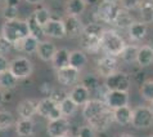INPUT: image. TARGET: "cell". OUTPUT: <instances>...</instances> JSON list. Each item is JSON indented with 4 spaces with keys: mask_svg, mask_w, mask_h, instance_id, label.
Masks as SVG:
<instances>
[{
    "mask_svg": "<svg viewBox=\"0 0 153 137\" xmlns=\"http://www.w3.org/2000/svg\"><path fill=\"white\" fill-rule=\"evenodd\" d=\"M28 34V27L25 20H12V21H5L1 27V36L12 43V45L17 41L23 40L27 38Z\"/></svg>",
    "mask_w": 153,
    "mask_h": 137,
    "instance_id": "1",
    "label": "cell"
},
{
    "mask_svg": "<svg viewBox=\"0 0 153 137\" xmlns=\"http://www.w3.org/2000/svg\"><path fill=\"white\" fill-rule=\"evenodd\" d=\"M124 39L114 30H104L100 38V47L109 56H120L125 48Z\"/></svg>",
    "mask_w": 153,
    "mask_h": 137,
    "instance_id": "2",
    "label": "cell"
},
{
    "mask_svg": "<svg viewBox=\"0 0 153 137\" xmlns=\"http://www.w3.org/2000/svg\"><path fill=\"white\" fill-rule=\"evenodd\" d=\"M131 124H133L135 128H138V129L149 128L153 124V111L151 110V108L138 106L137 109H134Z\"/></svg>",
    "mask_w": 153,
    "mask_h": 137,
    "instance_id": "3",
    "label": "cell"
},
{
    "mask_svg": "<svg viewBox=\"0 0 153 137\" xmlns=\"http://www.w3.org/2000/svg\"><path fill=\"white\" fill-rule=\"evenodd\" d=\"M120 12V8L116 3H109V2H102L98 4V8L95 11V18L97 20H100L103 22H107V23H113L116 17Z\"/></svg>",
    "mask_w": 153,
    "mask_h": 137,
    "instance_id": "4",
    "label": "cell"
},
{
    "mask_svg": "<svg viewBox=\"0 0 153 137\" xmlns=\"http://www.w3.org/2000/svg\"><path fill=\"white\" fill-rule=\"evenodd\" d=\"M104 85L107 88V91H121V92H127L130 89V78L125 72L116 71L114 74L109 75L108 78H105Z\"/></svg>",
    "mask_w": 153,
    "mask_h": 137,
    "instance_id": "5",
    "label": "cell"
},
{
    "mask_svg": "<svg viewBox=\"0 0 153 137\" xmlns=\"http://www.w3.org/2000/svg\"><path fill=\"white\" fill-rule=\"evenodd\" d=\"M9 71L13 74L17 79H25L30 76L33 71V66L31 61L26 57H16L10 62Z\"/></svg>",
    "mask_w": 153,
    "mask_h": 137,
    "instance_id": "6",
    "label": "cell"
},
{
    "mask_svg": "<svg viewBox=\"0 0 153 137\" xmlns=\"http://www.w3.org/2000/svg\"><path fill=\"white\" fill-rule=\"evenodd\" d=\"M37 114L46 118V119H49V120H54V119L62 118V113H61V109H59V105L49 97L42 98V100L39 101V105H37Z\"/></svg>",
    "mask_w": 153,
    "mask_h": 137,
    "instance_id": "7",
    "label": "cell"
},
{
    "mask_svg": "<svg viewBox=\"0 0 153 137\" xmlns=\"http://www.w3.org/2000/svg\"><path fill=\"white\" fill-rule=\"evenodd\" d=\"M108 109L109 108L104 104L103 100H89L82 108V115L88 122H90Z\"/></svg>",
    "mask_w": 153,
    "mask_h": 137,
    "instance_id": "8",
    "label": "cell"
},
{
    "mask_svg": "<svg viewBox=\"0 0 153 137\" xmlns=\"http://www.w3.org/2000/svg\"><path fill=\"white\" fill-rule=\"evenodd\" d=\"M103 101L111 110H116L118 108H122V106H127L129 93L121 91H107Z\"/></svg>",
    "mask_w": 153,
    "mask_h": 137,
    "instance_id": "9",
    "label": "cell"
},
{
    "mask_svg": "<svg viewBox=\"0 0 153 137\" xmlns=\"http://www.w3.org/2000/svg\"><path fill=\"white\" fill-rule=\"evenodd\" d=\"M117 68H118V61L114 56L105 54L98 59L97 62V71L104 78H108L109 75L114 74L117 71Z\"/></svg>",
    "mask_w": 153,
    "mask_h": 137,
    "instance_id": "10",
    "label": "cell"
},
{
    "mask_svg": "<svg viewBox=\"0 0 153 137\" xmlns=\"http://www.w3.org/2000/svg\"><path fill=\"white\" fill-rule=\"evenodd\" d=\"M48 133L50 137H65L68 135L70 131V123L66 118H58L54 120H49L48 123Z\"/></svg>",
    "mask_w": 153,
    "mask_h": 137,
    "instance_id": "11",
    "label": "cell"
},
{
    "mask_svg": "<svg viewBox=\"0 0 153 137\" xmlns=\"http://www.w3.org/2000/svg\"><path fill=\"white\" fill-rule=\"evenodd\" d=\"M63 23H65V30H66V36L70 38H77L81 36L84 32V25L81 22V20L79 17L75 16H67L65 20H63Z\"/></svg>",
    "mask_w": 153,
    "mask_h": 137,
    "instance_id": "12",
    "label": "cell"
},
{
    "mask_svg": "<svg viewBox=\"0 0 153 137\" xmlns=\"http://www.w3.org/2000/svg\"><path fill=\"white\" fill-rule=\"evenodd\" d=\"M79 78H80V70H76V68L71 66H66L57 70V79L62 85H67V87L74 85L79 80Z\"/></svg>",
    "mask_w": 153,
    "mask_h": 137,
    "instance_id": "13",
    "label": "cell"
},
{
    "mask_svg": "<svg viewBox=\"0 0 153 137\" xmlns=\"http://www.w3.org/2000/svg\"><path fill=\"white\" fill-rule=\"evenodd\" d=\"M44 32H45V36L56 38V39H61V38L66 36L65 23H63L62 20L50 18L49 22L44 26Z\"/></svg>",
    "mask_w": 153,
    "mask_h": 137,
    "instance_id": "14",
    "label": "cell"
},
{
    "mask_svg": "<svg viewBox=\"0 0 153 137\" xmlns=\"http://www.w3.org/2000/svg\"><path fill=\"white\" fill-rule=\"evenodd\" d=\"M113 120V110L108 109L107 111H104L103 114H100L99 117H97L95 119L89 122V126H90L95 132L97 131H105L107 128L111 126Z\"/></svg>",
    "mask_w": 153,
    "mask_h": 137,
    "instance_id": "15",
    "label": "cell"
},
{
    "mask_svg": "<svg viewBox=\"0 0 153 137\" xmlns=\"http://www.w3.org/2000/svg\"><path fill=\"white\" fill-rule=\"evenodd\" d=\"M37 105H39V101L27 98V100H23L18 104L17 113L23 119H31L33 115L37 114Z\"/></svg>",
    "mask_w": 153,
    "mask_h": 137,
    "instance_id": "16",
    "label": "cell"
},
{
    "mask_svg": "<svg viewBox=\"0 0 153 137\" xmlns=\"http://www.w3.org/2000/svg\"><path fill=\"white\" fill-rule=\"evenodd\" d=\"M68 97L75 102L77 106H84L90 100V91L82 84L75 85L72 91L68 93Z\"/></svg>",
    "mask_w": 153,
    "mask_h": 137,
    "instance_id": "17",
    "label": "cell"
},
{
    "mask_svg": "<svg viewBox=\"0 0 153 137\" xmlns=\"http://www.w3.org/2000/svg\"><path fill=\"white\" fill-rule=\"evenodd\" d=\"M80 44H81L82 49L89 53H97L99 49H102L100 38L90 36V35H86V34H82L80 36Z\"/></svg>",
    "mask_w": 153,
    "mask_h": 137,
    "instance_id": "18",
    "label": "cell"
},
{
    "mask_svg": "<svg viewBox=\"0 0 153 137\" xmlns=\"http://www.w3.org/2000/svg\"><path fill=\"white\" fill-rule=\"evenodd\" d=\"M26 23H27V27H28V34H30V36L35 38V39L39 40V41L44 40V38H45L44 27H42L41 25L37 22V21L35 20V17H33L32 14L27 17Z\"/></svg>",
    "mask_w": 153,
    "mask_h": 137,
    "instance_id": "19",
    "label": "cell"
},
{
    "mask_svg": "<svg viewBox=\"0 0 153 137\" xmlns=\"http://www.w3.org/2000/svg\"><path fill=\"white\" fill-rule=\"evenodd\" d=\"M56 52H57L56 45L50 41H40L36 50L39 58H41L42 61H52Z\"/></svg>",
    "mask_w": 153,
    "mask_h": 137,
    "instance_id": "20",
    "label": "cell"
},
{
    "mask_svg": "<svg viewBox=\"0 0 153 137\" xmlns=\"http://www.w3.org/2000/svg\"><path fill=\"white\" fill-rule=\"evenodd\" d=\"M33 129H35V124H33L32 119L19 118V120L16 122V132H17V135L21 136V137L32 136Z\"/></svg>",
    "mask_w": 153,
    "mask_h": 137,
    "instance_id": "21",
    "label": "cell"
},
{
    "mask_svg": "<svg viewBox=\"0 0 153 137\" xmlns=\"http://www.w3.org/2000/svg\"><path fill=\"white\" fill-rule=\"evenodd\" d=\"M133 119V110L129 106H122L116 110H113V120L121 124V126H127L131 123Z\"/></svg>",
    "mask_w": 153,
    "mask_h": 137,
    "instance_id": "22",
    "label": "cell"
},
{
    "mask_svg": "<svg viewBox=\"0 0 153 137\" xmlns=\"http://www.w3.org/2000/svg\"><path fill=\"white\" fill-rule=\"evenodd\" d=\"M137 62L139 66L147 67L153 63V47L151 45H143L139 48Z\"/></svg>",
    "mask_w": 153,
    "mask_h": 137,
    "instance_id": "23",
    "label": "cell"
},
{
    "mask_svg": "<svg viewBox=\"0 0 153 137\" xmlns=\"http://www.w3.org/2000/svg\"><path fill=\"white\" fill-rule=\"evenodd\" d=\"M127 31H129V36L133 40H142L144 39V36L147 35V23H144L143 21L142 22H137V21H134V23L131 25V26L127 29Z\"/></svg>",
    "mask_w": 153,
    "mask_h": 137,
    "instance_id": "24",
    "label": "cell"
},
{
    "mask_svg": "<svg viewBox=\"0 0 153 137\" xmlns=\"http://www.w3.org/2000/svg\"><path fill=\"white\" fill-rule=\"evenodd\" d=\"M52 62H53V66H54L56 70H59V68H63V67L68 66V63H70V52L66 48L57 49V52H56V54H54Z\"/></svg>",
    "mask_w": 153,
    "mask_h": 137,
    "instance_id": "25",
    "label": "cell"
},
{
    "mask_svg": "<svg viewBox=\"0 0 153 137\" xmlns=\"http://www.w3.org/2000/svg\"><path fill=\"white\" fill-rule=\"evenodd\" d=\"M88 58L86 54L81 50H74V52H70V63L68 66L76 68V70H81V68L86 65Z\"/></svg>",
    "mask_w": 153,
    "mask_h": 137,
    "instance_id": "26",
    "label": "cell"
},
{
    "mask_svg": "<svg viewBox=\"0 0 153 137\" xmlns=\"http://www.w3.org/2000/svg\"><path fill=\"white\" fill-rule=\"evenodd\" d=\"M139 12L143 22H152L153 21V0H142L139 4Z\"/></svg>",
    "mask_w": 153,
    "mask_h": 137,
    "instance_id": "27",
    "label": "cell"
},
{
    "mask_svg": "<svg viewBox=\"0 0 153 137\" xmlns=\"http://www.w3.org/2000/svg\"><path fill=\"white\" fill-rule=\"evenodd\" d=\"M85 7H86V4H85L84 0H68L66 4L67 16L79 17L80 14L84 13Z\"/></svg>",
    "mask_w": 153,
    "mask_h": 137,
    "instance_id": "28",
    "label": "cell"
},
{
    "mask_svg": "<svg viewBox=\"0 0 153 137\" xmlns=\"http://www.w3.org/2000/svg\"><path fill=\"white\" fill-rule=\"evenodd\" d=\"M133 23H134V18L130 16L129 12L125 9L124 11L120 9L116 20H114V22H113V25H116V26L120 29H129Z\"/></svg>",
    "mask_w": 153,
    "mask_h": 137,
    "instance_id": "29",
    "label": "cell"
},
{
    "mask_svg": "<svg viewBox=\"0 0 153 137\" xmlns=\"http://www.w3.org/2000/svg\"><path fill=\"white\" fill-rule=\"evenodd\" d=\"M59 109H61L62 117L67 118V117H71V115H74L76 113V110H77V105H76L75 102L72 101L68 96H67L65 100L59 104Z\"/></svg>",
    "mask_w": 153,
    "mask_h": 137,
    "instance_id": "30",
    "label": "cell"
},
{
    "mask_svg": "<svg viewBox=\"0 0 153 137\" xmlns=\"http://www.w3.org/2000/svg\"><path fill=\"white\" fill-rule=\"evenodd\" d=\"M138 52H139V47L129 44V45H125V48H124V50H122V53L120 56H121V58L124 59L125 62L133 63V62L137 61Z\"/></svg>",
    "mask_w": 153,
    "mask_h": 137,
    "instance_id": "31",
    "label": "cell"
},
{
    "mask_svg": "<svg viewBox=\"0 0 153 137\" xmlns=\"http://www.w3.org/2000/svg\"><path fill=\"white\" fill-rule=\"evenodd\" d=\"M17 85V78L8 70L0 74V87L4 89H12Z\"/></svg>",
    "mask_w": 153,
    "mask_h": 137,
    "instance_id": "32",
    "label": "cell"
},
{
    "mask_svg": "<svg viewBox=\"0 0 153 137\" xmlns=\"http://www.w3.org/2000/svg\"><path fill=\"white\" fill-rule=\"evenodd\" d=\"M39 40H36L35 38L32 36H27L25 38V39L22 40V49H21V52H25V53H35L37 50V47H39Z\"/></svg>",
    "mask_w": 153,
    "mask_h": 137,
    "instance_id": "33",
    "label": "cell"
},
{
    "mask_svg": "<svg viewBox=\"0 0 153 137\" xmlns=\"http://www.w3.org/2000/svg\"><path fill=\"white\" fill-rule=\"evenodd\" d=\"M32 16L35 17V20L41 25L42 27H44L45 25L49 22V20L52 18V14H50L49 9H48V8H44V7L39 8V9H36L35 12H33Z\"/></svg>",
    "mask_w": 153,
    "mask_h": 137,
    "instance_id": "34",
    "label": "cell"
},
{
    "mask_svg": "<svg viewBox=\"0 0 153 137\" xmlns=\"http://www.w3.org/2000/svg\"><path fill=\"white\" fill-rule=\"evenodd\" d=\"M16 123L14 117L9 111H0V131H4L7 128L12 127Z\"/></svg>",
    "mask_w": 153,
    "mask_h": 137,
    "instance_id": "35",
    "label": "cell"
},
{
    "mask_svg": "<svg viewBox=\"0 0 153 137\" xmlns=\"http://www.w3.org/2000/svg\"><path fill=\"white\" fill-rule=\"evenodd\" d=\"M104 29L100 26L99 23H89L84 27V32L82 34H86V35H90V36H97V38H102V34H103Z\"/></svg>",
    "mask_w": 153,
    "mask_h": 137,
    "instance_id": "36",
    "label": "cell"
},
{
    "mask_svg": "<svg viewBox=\"0 0 153 137\" xmlns=\"http://www.w3.org/2000/svg\"><path fill=\"white\" fill-rule=\"evenodd\" d=\"M140 95H142L144 100L151 101V102L153 101V80H148V82H146L142 85Z\"/></svg>",
    "mask_w": 153,
    "mask_h": 137,
    "instance_id": "37",
    "label": "cell"
},
{
    "mask_svg": "<svg viewBox=\"0 0 153 137\" xmlns=\"http://www.w3.org/2000/svg\"><path fill=\"white\" fill-rule=\"evenodd\" d=\"M3 17L5 21L17 20V17H18V8L5 5V8H4V11H3Z\"/></svg>",
    "mask_w": 153,
    "mask_h": 137,
    "instance_id": "38",
    "label": "cell"
},
{
    "mask_svg": "<svg viewBox=\"0 0 153 137\" xmlns=\"http://www.w3.org/2000/svg\"><path fill=\"white\" fill-rule=\"evenodd\" d=\"M95 131L90 126H82L80 127L77 137H95Z\"/></svg>",
    "mask_w": 153,
    "mask_h": 137,
    "instance_id": "39",
    "label": "cell"
},
{
    "mask_svg": "<svg viewBox=\"0 0 153 137\" xmlns=\"http://www.w3.org/2000/svg\"><path fill=\"white\" fill-rule=\"evenodd\" d=\"M142 0H121V5L125 11H131L135 8H139V4Z\"/></svg>",
    "mask_w": 153,
    "mask_h": 137,
    "instance_id": "40",
    "label": "cell"
},
{
    "mask_svg": "<svg viewBox=\"0 0 153 137\" xmlns=\"http://www.w3.org/2000/svg\"><path fill=\"white\" fill-rule=\"evenodd\" d=\"M12 43H9L8 41L5 38H3L1 35H0V54H5V53H8L9 50L12 49Z\"/></svg>",
    "mask_w": 153,
    "mask_h": 137,
    "instance_id": "41",
    "label": "cell"
},
{
    "mask_svg": "<svg viewBox=\"0 0 153 137\" xmlns=\"http://www.w3.org/2000/svg\"><path fill=\"white\" fill-rule=\"evenodd\" d=\"M82 85H85L89 91H93L94 88H97L98 87V82H97V78H94L93 75H88L86 78L84 79V84Z\"/></svg>",
    "mask_w": 153,
    "mask_h": 137,
    "instance_id": "42",
    "label": "cell"
},
{
    "mask_svg": "<svg viewBox=\"0 0 153 137\" xmlns=\"http://www.w3.org/2000/svg\"><path fill=\"white\" fill-rule=\"evenodd\" d=\"M67 96H68V95H66V93H65V92H62V91H54V92L50 93L49 98H52L54 102H57V104L59 105Z\"/></svg>",
    "mask_w": 153,
    "mask_h": 137,
    "instance_id": "43",
    "label": "cell"
},
{
    "mask_svg": "<svg viewBox=\"0 0 153 137\" xmlns=\"http://www.w3.org/2000/svg\"><path fill=\"white\" fill-rule=\"evenodd\" d=\"M9 66H10V62L7 59V57L3 54H0V74H3V72L9 70Z\"/></svg>",
    "mask_w": 153,
    "mask_h": 137,
    "instance_id": "44",
    "label": "cell"
},
{
    "mask_svg": "<svg viewBox=\"0 0 153 137\" xmlns=\"http://www.w3.org/2000/svg\"><path fill=\"white\" fill-rule=\"evenodd\" d=\"M40 89H41V92L42 93H45V95H48V97L50 96V93L53 92V89H52V87L48 84V83H45V84H42L41 87H40Z\"/></svg>",
    "mask_w": 153,
    "mask_h": 137,
    "instance_id": "45",
    "label": "cell"
},
{
    "mask_svg": "<svg viewBox=\"0 0 153 137\" xmlns=\"http://www.w3.org/2000/svg\"><path fill=\"white\" fill-rule=\"evenodd\" d=\"M21 0H5V5L8 7H18Z\"/></svg>",
    "mask_w": 153,
    "mask_h": 137,
    "instance_id": "46",
    "label": "cell"
},
{
    "mask_svg": "<svg viewBox=\"0 0 153 137\" xmlns=\"http://www.w3.org/2000/svg\"><path fill=\"white\" fill-rule=\"evenodd\" d=\"M85 4H88V5H94V4H99L100 0H84Z\"/></svg>",
    "mask_w": 153,
    "mask_h": 137,
    "instance_id": "47",
    "label": "cell"
},
{
    "mask_svg": "<svg viewBox=\"0 0 153 137\" xmlns=\"http://www.w3.org/2000/svg\"><path fill=\"white\" fill-rule=\"evenodd\" d=\"M27 3H30V4H37V3H40L41 0H26Z\"/></svg>",
    "mask_w": 153,
    "mask_h": 137,
    "instance_id": "48",
    "label": "cell"
},
{
    "mask_svg": "<svg viewBox=\"0 0 153 137\" xmlns=\"http://www.w3.org/2000/svg\"><path fill=\"white\" fill-rule=\"evenodd\" d=\"M3 101H4V93H3L1 91H0V105L3 104Z\"/></svg>",
    "mask_w": 153,
    "mask_h": 137,
    "instance_id": "49",
    "label": "cell"
},
{
    "mask_svg": "<svg viewBox=\"0 0 153 137\" xmlns=\"http://www.w3.org/2000/svg\"><path fill=\"white\" fill-rule=\"evenodd\" d=\"M118 137H134L133 135H129V133H122V135H120Z\"/></svg>",
    "mask_w": 153,
    "mask_h": 137,
    "instance_id": "50",
    "label": "cell"
},
{
    "mask_svg": "<svg viewBox=\"0 0 153 137\" xmlns=\"http://www.w3.org/2000/svg\"><path fill=\"white\" fill-rule=\"evenodd\" d=\"M103 2H109V3H116L118 0H103Z\"/></svg>",
    "mask_w": 153,
    "mask_h": 137,
    "instance_id": "51",
    "label": "cell"
},
{
    "mask_svg": "<svg viewBox=\"0 0 153 137\" xmlns=\"http://www.w3.org/2000/svg\"><path fill=\"white\" fill-rule=\"evenodd\" d=\"M151 110L153 111V101H152V105H151Z\"/></svg>",
    "mask_w": 153,
    "mask_h": 137,
    "instance_id": "52",
    "label": "cell"
},
{
    "mask_svg": "<svg viewBox=\"0 0 153 137\" xmlns=\"http://www.w3.org/2000/svg\"><path fill=\"white\" fill-rule=\"evenodd\" d=\"M65 137H72V136H68V135H67V136H65Z\"/></svg>",
    "mask_w": 153,
    "mask_h": 137,
    "instance_id": "53",
    "label": "cell"
},
{
    "mask_svg": "<svg viewBox=\"0 0 153 137\" xmlns=\"http://www.w3.org/2000/svg\"><path fill=\"white\" fill-rule=\"evenodd\" d=\"M148 137H153V135H151V136H148Z\"/></svg>",
    "mask_w": 153,
    "mask_h": 137,
    "instance_id": "54",
    "label": "cell"
}]
</instances>
